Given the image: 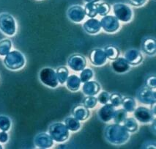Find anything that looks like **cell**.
<instances>
[{"mask_svg": "<svg viewBox=\"0 0 156 149\" xmlns=\"http://www.w3.org/2000/svg\"><path fill=\"white\" fill-rule=\"evenodd\" d=\"M104 136L106 140L113 145L125 144L130 139L129 132L118 123L107 126L105 129Z\"/></svg>", "mask_w": 156, "mask_h": 149, "instance_id": "obj_1", "label": "cell"}, {"mask_svg": "<svg viewBox=\"0 0 156 149\" xmlns=\"http://www.w3.org/2000/svg\"><path fill=\"white\" fill-rule=\"evenodd\" d=\"M5 66L9 70L18 71L21 69L25 65L26 60L24 55L19 51H10L9 53L5 55L4 59Z\"/></svg>", "mask_w": 156, "mask_h": 149, "instance_id": "obj_2", "label": "cell"}, {"mask_svg": "<svg viewBox=\"0 0 156 149\" xmlns=\"http://www.w3.org/2000/svg\"><path fill=\"white\" fill-rule=\"evenodd\" d=\"M48 134L57 143L65 142L70 137V131L62 123H54L48 128Z\"/></svg>", "mask_w": 156, "mask_h": 149, "instance_id": "obj_3", "label": "cell"}, {"mask_svg": "<svg viewBox=\"0 0 156 149\" xmlns=\"http://www.w3.org/2000/svg\"><path fill=\"white\" fill-rule=\"evenodd\" d=\"M16 21L13 16L7 13L0 14V31L8 36H13L16 33Z\"/></svg>", "mask_w": 156, "mask_h": 149, "instance_id": "obj_4", "label": "cell"}, {"mask_svg": "<svg viewBox=\"0 0 156 149\" xmlns=\"http://www.w3.org/2000/svg\"><path fill=\"white\" fill-rule=\"evenodd\" d=\"M39 79L41 82L51 88H56L59 85L57 73L51 68H44L39 73Z\"/></svg>", "mask_w": 156, "mask_h": 149, "instance_id": "obj_5", "label": "cell"}, {"mask_svg": "<svg viewBox=\"0 0 156 149\" xmlns=\"http://www.w3.org/2000/svg\"><path fill=\"white\" fill-rule=\"evenodd\" d=\"M113 13L119 21L128 23L133 18V11L128 5L122 3H117L113 5Z\"/></svg>", "mask_w": 156, "mask_h": 149, "instance_id": "obj_6", "label": "cell"}, {"mask_svg": "<svg viewBox=\"0 0 156 149\" xmlns=\"http://www.w3.org/2000/svg\"><path fill=\"white\" fill-rule=\"evenodd\" d=\"M101 28L108 33H114L120 27L119 21L115 16H105L101 20Z\"/></svg>", "mask_w": 156, "mask_h": 149, "instance_id": "obj_7", "label": "cell"}, {"mask_svg": "<svg viewBox=\"0 0 156 149\" xmlns=\"http://www.w3.org/2000/svg\"><path fill=\"white\" fill-rule=\"evenodd\" d=\"M133 112L135 119L139 122L149 123H151L152 121H155V115H154L151 109L150 110L144 107H139L136 108Z\"/></svg>", "mask_w": 156, "mask_h": 149, "instance_id": "obj_8", "label": "cell"}, {"mask_svg": "<svg viewBox=\"0 0 156 149\" xmlns=\"http://www.w3.org/2000/svg\"><path fill=\"white\" fill-rule=\"evenodd\" d=\"M67 16L74 23H81L86 17L84 8L80 5H73L68 10Z\"/></svg>", "mask_w": 156, "mask_h": 149, "instance_id": "obj_9", "label": "cell"}, {"mask_svg": "<svg viewBox=\"0 0 156 149\" xmlns=\"http://www.w3.org/2000/svg\"><path fill=\"white\" fill-rule=\"evenodd\" d=\"M138 99L141 103L144 104H155L156 102L155 89L150 88L148 87L143 88L141 89L139 93Z\"/></svg>", "mask_w": 156, "mask_h": 149, "instance_id": "obj_10", "label": "cell"}, {"mask_svg": "<svg viewBox=\"0 0 156 149\" xmlns=\"http://www.w3.org/2000/svg\"><path fill=\"white\" fill-rule=\"evenodd\" d=\"M68 64L72 70L75 71H81L83 69L86 68L87 60L84 56L75 54L69 57Z\"/></svg>", "mask_w": 156, "mask_h": 149, "instance_id": "obj_11", "label": "cell"}, {"mask_svg": "<svg viewBox=\"0 0 156 149\" xmlns=\"http://www.w3.org/2000/svg\"><path fill=\"white\" fill-rule=\"evenodd\" d=\"M90 60L91 63L96 66H102L107 62V57L104 50L101 48L94 49L90 54Z\"/></svg>", "mask_w": 156, "mask_h": 149, "instance_id": "obj_12", "label": "cell"}, {"mask_svg": "<svg viewBox=\"0 0 156 149\" xmlns=\"http://www.w3.org/2000/svg\"><path fill=\"white\" fill-rule=\"evenodd\" d=\"M34 145L39 148H49L53 146L54 140L47 133H40L36 135L34 140Z\"/></svg>", "mask_w": 156, "mask_h": 149, "instance_id": "obj_13", "label": "cell"}, {"mask_svg": "<svg viewBox=\"0 0 156 149\" xmlns=\"http://www.w3.org/2000/svg\"><path fill=\"white\" fill-rule=\"evenodd\" d=\"M114 111H115V107L112 106L110 103L106 104L99 110L98 116L103 122H108L113 118Z\"/></svg>", "mask_w": 156, "mask_h": 149, "instance_id": "obj_14", "label": "cell"}, {"mask_svg": "<svg viewBox=\"0 0 156 149\" xmlns=\"http://www.w3.org/2000/svg\"><path fill=\"white\" fill-rule=\"evenodd\" d=\"M125 59L130 65H138L143 61V55L139 50L131 49L126 52Z\"/></svg>", "mask_w": 156, "mask_h": 149, "instance_id": "obj_15", "label": "cell"}, {"mask_svg": "<svg viewBox=\"0 0 156 149\" xmlns=\"http://www.w3.org/2000/svg\"><path fill=\"white\" fill-rule=\"evenodd\" d=\"M112 68L114 72L123 74L128 72L130 68V65L125 58L117 57L112 63Z\"/></svg>", "mask_w": 156, "mask_h": 149, "instance_id": "obj_16", "label": "cell"}, {"mask_svg": "<svg viewBox=\"0 0 156 149\" xmlns=\"http://www.w3.org/2000/svg\"><path fill=\"white\" fill-rule=\"evenodd\" d=\"M83 28L85 32L90 35H95L101 31V25L99 20L91 18L86 21L83 24Z\"/></svg>", "mask_w": 156, "mask_h": 149, "instance_id": "obj_17", "label": "cell"}, {"mask_svg": "<svg viewBox=\"0 0 156 149\" xmlns=\"http://www.w3.org/2000/svg\"><path fill=\"white\" fill-rule=\"evenodd\" d=\"M101 90V85L95 81H88L84 83L82 91L87 96H95Z\"/></svg>", "mask_w": 156, "mask_h": 149, "instance_id": "obj_18", "label": "cell"}, {"mask_svg": "<svg viewBox=\"0 0 156 149\" xmlns=\"http://www.w3.org/2000/svg\"><path fill=\"white\" fill-rule=\"evenodd\" d=\"M73 115L79 121H84L88 119L90 115V110L84 105H77L73 109Z\"/></svg>", "mask_w": 156, "mask_h": 149, "instance_id": "obj_19", "label": "cell"}, {"mask_svg": "<svg viewBox=\"0 0 156 149\" xmlns=\"http://www.w3.org/2000/svg\"><path fill=\"white\" fill-rule=\"evenodd\" d=\"M67 88H68L70 91L76 92L78 91L80 88L81 81L80 79V77H78L76 74H72L71 76L68 77L66 82Z\"/></svg>", "mask_w": 156, "mask_h": 149, "instance_id": "obj_20", "label": "cell"}, {"mask_svg": "<svg viewBox=\"0 0 156 149\" xmlns=\"http://www.w3.org/2000/svg\"><path fill=\"white\" fill-rule=\"evenodd\" d=\"M142 49L143 51L148 55H155L156 52L155 40L151 38L145 39L142 43Z\"/></svg>", "mask_w": 156, "mask_h": 149, "instance_id": "obj_21", "label": "cell"}, {"mask_svg": "<svg viewBox=\"0 0 156 149\" xmlns=\"http://www.w3.org/2000/svg\"><path fill=\"white\" fill-rule=\"evenodd\" d=\"M65 125L69 131L76 132L79 131L81 128V123L79 120H77L74 117L67 118L65 120Z\"/></svg>", "mask_w": 156, "mask_h": 149, "instance_id": "obj_22", "label": "cell"}, {"mask_svg": "<svg viewBox=\"0 0 156 149\" xmlns=\"http://www.w3.org/2000/svg\"><path fill=\"white\" fill-rule=\"evenodd\" d=\"M122 123L123 126L126 128V129L130 133H134V132H137L138 129H139L136 120L133 118H126Z\"/></svg>", "mask_w": 156, "mask_h": 149, "instance_id": "obj_23", "label": "cell"}, {"mask_svg": "<svg viewBox=\"0 0 156 149\" xmlns=\"http://www.w3.org/2000/svg\"><path fill=\"white\" fill-rule=\"evenodd\" d=\"M103 50H104L105 54H106L107 59L112 60H116L119 55V49L117 47L112 46V45L106 46Z\"/></svg>", "mask_w": 156, "mask_h": 149, "instance_id": "obj_24", "label": "cell"}, {"mask_svg": "<svg viewBox=\"0 0 156 149\" xmlns=\"http://www.w3.org/2000/svg\"><path fill=\"white\" fill-rule=\"evenodd\" d=\"M123 106V109L126 111L127 112H133L136 107V102L135 99L131 97H126L122 99V104Z\"/></svg>", "mask_w": 156, "mask_h": 149, "instance_id": "obj_25", "label": "cell"}, {"mask_svg": "<svg viewBox=\"0 0 156 149\" xmlns=\"http://www.w3.org/2000/svg\"><path fill=\"white\" fill-rule=\"evenodd\" d=\"M56 73H57V77L59 83H60L61 85H64L69 77L68 69L65 66L59 67Z\"/></svg>", "mask_w": 156, "mask_h": 149, "instance_id": "obj_26", "label": "cell"}, {"mask_svg": "<svg viewBox=\"0 0 156 149\" xmlns=\"http://www.w3.org/2000/svg\"><path fill=\"white\" fill-rule=\"evenodd\" d=\"M127 117H128V112L124 109H119V110L114 111L113 118L112 119L114 120V123L121 124L126 120Z\"/></svg>", "mask_w": 156, "mask_h": 149, "instance_id": "obj_27", "label": "cell"}, {"mask_svg": "<svg viewBox=\"0 0 156 149\" xmlns=\"http://www.w3.org/2000/svg\"><path fill=\"white\" fill-rule=\"evenodd\" d=\"M12 49V42L9 39L0 41V56L7 55Z\"/></svg>", "mask_w": 156, "mask_h": 149, "instance_id": "obj_28", "label": "cell"}, {"mask_svg": "<svg viewBox=\"0 0 156 149\" xmlns=\"http://www.w3.org/2000/svg\"><path fill=\"white\" fill-rule=\"evenodd\" d=\"M86 16L90 18H95L98 15L97 4L96 3H87L84 7Z\"/></svg>", "mask_w": 156, "mask_h": 149, "instance_id": "obj_29", "label": "cell"}, {"mask_svg": "<svg viewBox=\"0 0 156 149\" xmlns=\"http://www.w3.org/2000/svg\"><path fill=\"white\" fill-rule=\"evenodd\" d=\"M11 128V120L8 116L0 115V129L8 132Z\"/></svg>", "mask_w": 156, "mask_h": 149, "instance_id": "obj_30", "label": "cell"}, {"mask_svg": "<svg viewBox=\"0 0 156 149\" xmlns=\"http://www.w3.org/2000/svg\"><path fill=\"white\" fill-rule=\"evenodd\" d=\"M94 76L93 71L90 68H84L81 71L80 74V79L81 82H86L92 79Z\"/></svg>", "mask_w": 156, "mask_h": 149, "instance_id": "obj_31", "label": "cell"}, {"mask_svg": "<svg viewBox=\"0 0 156 149\" xmlns=\"http://www.w3.org/2000/svg\"><path fill=\"white\" fill-rule=\"evenodd\" d=\"M111 7L106 2L97 3V10L98 14L101 16H107V14L110 12Z\"/></svg>", "mask_w": 156, "mask_h": 149, "instance_id": "obj_32", "label": "cell"}, {"mask_svg": "<svg viewBox=\"0 0 156 149\" xmlns=\"http://www.w3.org/2000/svg\"><path fill=\"white\" fill-rule=\"evenodd\" d=\"M122 97L119 95V93H112L109 96V101L110 103L114 107H118L122 104Z\"/></svg>", "mask_w": 156, "mask_h": 149, "instance_id": "obj_33", "label": "cell"}, {"mask_svg": "<svg viewBox=\"0 0 156 149\" xmlns=\"http://www.w3.org/2000/svg\"><path fill=\"white\" fill-rule=\"evenodd\" d=\"M98 103L97 98L94 96H88L84 99L83 105L87 109H92L96 106Z\"/></svg>", "mask_w": 156, "mask_h": 149, "instance_id": "obj_34", "label": "cell"}, {"mask_svg": "<svg viewBox=\"0 0 156 149\" xmlns=\"http://www.w3.org/2000/svg\"><path fill=\"white\" fill-rule=\"evenodd\" d=\"M109 93L106 91L101 92L98 96V101L101 104H106L109 101Z\"/></svg>", "mask_w": 156, "mask_h": 149, "instance_id": "obj_35", "label": "cell"}, {"mask_svg": "<svg viewBox=\"0 0 156 149\" xmlns=\"http://www.w3.org/2000/svg\"><path fill=\"white\" fill-rule=\"evenodd\" d=\"M147 85L148 88H152V89H155L156 88V79L155 77H150L147 79Z\"/></svg>", "mask_w": 156, "mask_h": 149, "instance_id": "obj_36", "label": "cell"}, {"mask_svg": "<svg viewBox=\"0 0 156 149\" xmlns=\"http://www.w3.org/2000/svg\"><path fill=\"white\" fill-rule=\"evenodd\" d=\"M130 5L135 7H141L146 3L147 0H128Z\"/></svg>", "mask_w": 156, "mask_h": 149, "instance_id": "obj_37", "label": "cell"}, {"mask_svg": "<svg viewBox=\"0 0 156 149\" xmlns=\"http://www.w3.org/2000/svg\"><path fill=\"white\" fill-rule=\"evenodd\" d=\"M9 137L7 132H0V143H6L8 141Z\"/></svg>", "mask_w": 156, "mask_h": 149, "instance_id": "obj_38", "label": "cell"}, {"mask_svg": "<svg viewBox=\"0 0 156 149\" xmlns=\"http://www.w3.org/2000/svg\"><path fill=\"white\" fill-rule=\"evenodd\" d=\"M85 2L87 3H96L98 2L101 1V0H84Z\"/></svg>", "mask_w": 156, "mask_h": 149, "instance_id": "obj_39", "label": "cell"}, {"mask_svg": "<svg viewBox=\"0 0 156 149\" xmlns=\"http://www.w3.org/2000/svg\"><path fill=\"white\" fill-rule=\"evenodd\" d=\"M2 145H0V149H2Z\"/></svg>", "mask_w": 156, "mask_h": 149, "instance_id": "obj_40", "label": "cell"}]
</instances>
